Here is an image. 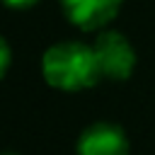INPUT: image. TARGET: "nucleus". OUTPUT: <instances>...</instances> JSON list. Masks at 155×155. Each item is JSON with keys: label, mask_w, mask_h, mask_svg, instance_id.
<instances>
[{"label": "nucleus", "mask_w": 155, "mask_h": 155, "mask_svg": "<svg viewBox=\"0 0 155 155\" xmlns=\"http://www.w3.org/2000/svg\"><path fill=\"white\" fill-rule=\"evenodd\" d=\"M41 75L46 85L61 92L90 90L99 82L102 70L94 56L92 44L65 39L51 44L41 56Z\"/></svg>", "instance_id": "f257e3e1"}, {"label": "nucleus", "mask_w": 155, "mask_h": 155, "mask_svg": "<svg viewBox=\"0 0 155 155\" xmlns=\"http://www.w3.org/2000/svg\"><path fill=\"white\" fill-rule=\"evenodd\" d=\"M102 78L107 80H128L136 70V51L131 41L116 29H99L92 41Z\"/></svg>", "instance_id": "f03ea898"}, {"label": "nucleus", "mask_w": 155, "mask_h": 155, "mask_svg": "<svg viewBox=\"0 0 155 155\" xmlns=\"http://www.w3.org/2000/svg\"><path fill=\"white\" fill-rule=\"evenodd\" d=\"M58 2L65 19L82 31L107 29L124 5V0H58Z\"/></svg>", "instance_id": "7ed1b4c3"}, {"label": "nucleus", "mask_w": 155, "mask_h": 155, "mask_svg": "<svg viewBox=\"0 0 155 155\" xmlns=\"http://www.w3.org/2000/svg\"><path fill=\"white\" fill-rule=\"evenodd\" d=\"M75 155H131V145L121 126L97 121L80 133Z\"/></svg>", "instance_id": "20e7f679"}, {"label": "nucleus", "mask_w": 155, "mask_h": 155, "mask_svg": "<svg viewBox=\"0 0 155 155\" xmlns=\"http://www.w3.org/2000/svg\"><path fill=\"white\" fill-rule=\"evenodd\" d=\"M10 63H12L10 44L5 41V36H0V80H2V78H5V73L10 70Z\"/></svg>", "instance_id": "39448f33"}, {"label": "nucleus", "mask_w": 155, "mask_h": 155, "mask_svg": "<svg viewBox=\"0 0 155 155\" xmlns=\"http://www.w3.org/2000/svg\"><path fill=\"white\" fill-rule=\"evenodd\" d=\"M7 7H12V10H24V7H31V5H36L39 0H2Z\"/></svg>", "instance_id": "423d86ee"}, {"label": "nucleus", "mask_w": 155, "mask_h": 155, "mask_svg": "<svg viewBox=\"0 0 155 155\" xmlns=\"http://www.w3.org/2000/svg\"><path fill=\"white\" fill-rule=\"evenodd\" d=\"M5 155H17V153H5Z\"/></svg>", "instance_id": "0eeeda50"}]
</instances>
